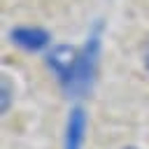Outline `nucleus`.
<instances>
[{
    "mask_svg": "<svg viewBox=\"0 0 149 149\" xmlns=\"http://www.w3.org/2000/svg\"><path fill=\"white\" fill-rule=\"evenodd\" d=\"M123 149H135V147H123Z\"/></svg>",
    "mask_w": 149,
    "mask_h": 149,
    "instance_id": "39448f33",
    "label": "nucleus"
},
{
    "mask_svg": "<svg viewBox=\"0 0 149 149\" xmlns=\"http://www.w3.org/2000/svg\"><path fill=\"white\" fill-rule=\"evenodd\" d=\"M142 61H144V68H147V72H149V40H147V44H144V49H142Z\"/></svg>",
    "mask_w": 149,
    "mask_h": 149,
    "instance_id": "20e7f679",
    "label": "nucleus"
},
{
    "mask_svg": "<svg viewBox=\"0 0 149 149\" xmlns=\"http://www.w3.org/2000/svg\"><path fill=\"white\" fill-rule=\"evenodd\" d=\"M12 37H14L16 44H21L26 49H33V51L47 44V33L40 30V28H19V30L12 33Z\"/></svg>",
    "mask_w": 149,
    "mask_h": 149,
    "instance_id": "f03ea898",
    "label": "nucleus"
},
{
    "mask_svg": "<svg viewBox=\"0 0 149 149\" xmlns=\"http://www.w3.org/2000/svg\"><path fill=\"white\" fill-rule=\"evenodd\" d=\"M9 109V84L2 81V112Z\"/></svg>",
    "mask_w": 149,
    "mask_h": 149,
    "instance_id": "7ed1b4c3",
    "label": "nucleus"
},
{
    "mask_svg": "<svg viewBox=\"0 0 149 149\" xmlns=\"http://www.w3.org/2000/svg\"><path fill=\"white\" fill-rule=\"evenodd\" d=\"M84 130H86V116L84 109L74 107L68 116V126H65V149H81L84 142Z\"/></svg>",
    "mask_w": 149,
    "mask_h": 149,
    "instance_id": "f257e3e1",
    "label": "nucleus"
}]
</instances>
